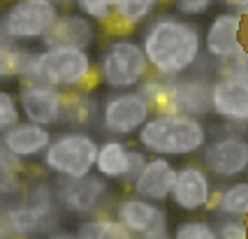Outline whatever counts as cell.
Here are the masks:
<instances>
[{"label": "cell", "instance_id": "obj_19", "mask_svg": "<svg viewBox=\"0 0 248 239\" xmlns=\"http://www.w3.org/2000/svg\"><path fill=\"white\" fill-rule=\"evenodd\" d=\"M95 170L109 181H125L130 172V149L125 146V142H121L119 137L100 142Z\"/></svg>", "mask_w": 248, "mask_h": 239}, {"label": "cell", "instance_id": "obj_20", "mask_svg": "<svg viewBox=\"0 0 248 239\" xmlns=\"http://www.w3.org/2000/svg\"><path fill=\"white\" fill-rule=\"evenodd\" d=\"M37 61L40 51H28V49H10L2 44V56H0V70L2 79L5 77H23V81H35L37 79Z\"/></svg>", "mask_w": 248, "mask_h": 239}, {"label": "cell", "instance_id": "obj_34", "mask_svg": "<svg viewBox=\"0 0 248 239\" xmlns=\"http://www.w3.org/2000/svg\"><path fill=\"white\" fill-rule=\"evenodd\" d=\"M49 239H81L79 235H54V237H49Z\"/></svg>", "mask_w": 248, "mask_h": 239}, {"label": "cell", "instance_id": "obj_8", "mask_svg": "<svg viewBox=\"0 0 248 239\" xmlns=\"http://www.w3.org/2000/svg\"><path fill=\"white\" fill-rule=\"evenodd\" d=\"M153 105L141 91H121L105 100L100 121L109 135L128 137L140 132L153 119Z\"/></svg>", "mask_w": 248, "mask_h": 239}, {"label": "cell", "instance_id": "obj_10", "mask_svg": "<svg viewBox=\"0 0 248 239\" xmlns=\"http://www.w3.org/2000/svg\"><path fill=\"white\" fill-rule=\"evenodd\" d=\"M19 107L23 119L35 126H58L65 116V93L42 81H23L19 88Z\"/></svg>", "mask_w": 248, "mask_h": 239}, {"label": "cell", "instance_id": "obj_1", "mask_svg": "<svg viewBox=\"0 0 248 239\" xmlns=\"http://www.w3.org/2000/svg\"><path fill=\"white\" fill-rule=\"evenodd\" d=\"M200 26L190 19L162 14L144 31L141 47L146 61L160 79H179L190 72L202 54Z\"/></svg>", "mask_w": 248, "mask_h": 239}, {"label": "cell", "instance_id": "obj_5", "mask_svg": "<svg viewBox=\"0 0 248 239\" xmlns=\"http://www.w3.org/2000/svg\"><path fill=\"white\" fill-rule=\"evenodd\" d=\"M149 61L144 54V47L130 37H121L109 42L97 61V77L100 81L116 91L137 88L149 75Z\"/></svg>", "mask_w": 248, "mask_h": 239}, {"label": "cell", "instance_id": "obj_16", "mask_svg": "<svg viewBox=\"0 0 248 239\" xmlns=\"http://www.w3.org/2000/svg\"><path fill=\"white\" fill-rule=\"evenodd\" d=\"M176 176H179V170L172 165V158L153 156L149 165L144 167V172L140 174V179L132 184V193L155 205L167 202L176 186Z\"/></svg>", "mask_w": 248, "mask_h": 239}, {"label": "cell", "instance_id": "obj_27", "mask_svg": "<svg viewBox=\"0 0 248 239\" xmlns=\"http://www.w3.org/2000/svg\"><path fill=\"white\" fill-rule=\"evenodd\" d=\"M23 123L21 121V107H19V98H14L10 91L0 93V128L2 132Z\"/></svg>", "mask_w": 248, "mask_h": 239}, {"label": "cell", "instance_id": "obj_6", "mask_svg": "<svg viewBox=\"0 0 248 239\" xmlns=\"http://www.w3.org/2000/svg\"><path fill=\"white\" fill-rule=\"evenodd\" d=\"M93 79V61L88 51L77 49H42L37 61V79L46 86L75 93Z\"/></svg>", "mask_w": 248, "mask_h": 239}, {"label": "cell", "instance_id": "obj_24", "mask_svg": "<svg viewBox=\"0 0 248 239\" xmlns=\"http://www.w3.org/2000/svg\"><path fill=\"white\" fill-rule=\"evenodd\" d=\"M216 211L227 216H248V181L227 186L218 197Z\"/></svg>", "mask_w": 248, "mask_h": 239}, {"label": "cell", "instance_id": "obj_2", "mask_svg": "<svg viewBox=\"0 0 248 239\" xmlns=\"http://www.w3.org/2000/svg\"><path fill=\"white\" fill-rule=\"evenodd\" d=\"M137 142L144 151L162 158L195 156L209 146L204 123L181 114H155L140 132Z\"/></svg>", "mask_w": 248, "mask_h": 239}, {"label": "cell", "instance_id": "obj_12", "mask_svg": "<svg viewBox=\"0 0 248 239\" xmlns=\"http://www.w3.org/2000/svg\"><path fill=\"white\" fill-rule=\"evenodd\" d=\"M241 26H244V14L239 12H220L216 14L204 35V54L216 61H234L248 49L241 42Z\"/></svg>", "mask_w": 248, "mask_h": 239}, {"label": "cell", "instance_id": "obj_15", "mask_svg": "<svg viewBox=\"0 0 248 239\" xmlns=\"http://www.w3.org/2000/svg\"><path fill=\"white\" fill-rule=\"evenodd\" d=\"M211 109L218 119L248 123V79L220 77L211 84Z\"/></svg>", "mask_w": 248, "mask_h": 239}, {"label": "cell", "instance_id": "obj_9", "mask_svg": "<svg viewBox=\"0 0 248 239\" xmlns=\"http://www.w3.org/2000/svg\"><path fill=\"white\" fill-rule=\"evenodd\" d=\"M114 218L125 225L130 235L144 239H165L167 237V214L155 202L141 200L137 195L121 197L114 205Z\"/></svg>", "mask_w": 248, "mask_h": 239}, {"label": "cell", "instance_id": "obj_26", "mask_svg": "<svg viewBox=\"0 0 248 239\" xmlns=\"http://www.w3.org/2000/svg\"><path fill=\"white\" fill-rule=\"evenodd\" d=\"M114 2L116 0H77V7L91 21L109 23L114 21Z\"/></svg>", "mask_w": 248, "mask_h": 239}, {"label": "cell", "instance_id": "obj_33", "mask_svg": "<svg viewBox=\"0 0 248 239\" xmlns=\"http://www.w3.org/2000/svg\"><path fill=\"white\" fill-rule=\"evenodd\" d=\"M227 2L234 5L239 14H248V0H227Z\"/></svg>", "mask_w": 248, "mask_h": 239}, {"label": "cell", "instance_id": "obj_32", "mask_svg": "<svg viewBox=\"0 0 248 239\" xmlns=\"http://www.w3.org/2000/svg\"><path fill=\"white\" fill-rule=\"evenodd\" d=\"M230 77L248 79V51L241 54L239 58H234V61H230Z\"/></svg>", "mask_w": 248, "mask_h": 239}, {"label": "cell", "instance_id": "obj_30", "mask_svg": "<svg viewBox=\"0 0 248 239\" xmlns=\"http://www.w3.org/2000/svg\"><path fill=\"white\" fill-rule=\"evenodd\" d=\"M214 0H174V10L181 16H200L206 14Z\"/></svg>", "mask_w": 248, "mask_h": 239}, {"label": "cell", "instance_id": "obj_29", "mask_svg": "<svg viewBox=\"0 0 248 239\" xmlns=\"http://www.w3.org/2000/svg\"><path fill=\"white\" fill-rule=\"evenodd\" d=\"M220 239H248V225L239 218H223L216 225Z\"/></svg>", "mask_w": 248, "mask_h": 239}, {"label": "cell", "instance_id": "obj_25", "mask_svg": "<svg viewBox=\"0 0 248 239\" xmlns=\"http://www.w3.org/2000/svg\"><path fill=\"white\" fill-rule=\"evenodd\" d=\"M2 218L7 221V225H10L16 235H28V232H40L44 228V221L46 218L40 216V214H35L28 205H19V207H7L5 211H2Z\"/></svg>", "mask_w": 248, "mask_h": 239}, {"label": "cell", "instance_id": "obj_11", "mask_svg": "<svg viewBox=\"0 0 248 239\" xmlns=\"http://www.w3.org/2000/svg\"><path fill=\"white\" fill-rule=\"evenodd\" d=\"M202 163L218 179H234L248 172V140L244 135H220L209 142Z\"/></svg>", "mask_w": 248, "mask_h": 239}, {"label": "cell", "instance_id": "obj_18", "mask_svg": "<svg viewBox=\"0 0 248 239\" xmlns=\"http://www.w3.org/2000/svg\"><path fill=\"white\" fill-rule=\"evenodd\" d=\"M51 142H54V135L49 128L35 126L28 121H23V123L2 132V149L12 153L16 160L44 156L46 149L51 146Z\"/></svg>", "mask_w": 248, "mask_h": 239}, {"label": "cell", "instance_id": "obj_4", "mask_svg": "<svg viewBox=\"0 0 248 239\" xmlns=\"http://www.w3.org/2000/svg\"><path fill=\"white\" fill-rule=\"evenodd\" d=\"M100 144L86 130H65L56 135L42 156V163L58 179H86L97 165Z\"/></svg>", "mask_w": 248, "mask_h": 239}, {"label": "cell", "instance_id": "obj_13", "mask_svg": "<svg viewBox=\"0 0 248 239\" xmlns=\"http://www.w3.org/2000/svg\"><path fill=\"white\" fill-rule=\"evenodd\" d=\"M109 193L105 176L91 174L86 179H58L56 200L72 214H91Z\"/></svg>", "mask_w": 248, "mask_h": 239}, {"label": "cell", "instance_id": "obj_7", "mask_svg": "<svg viewBox=\"0 0 248 239\" xmlns=\"http://www.w3.org/2000/svg\"><path fill=\"white\" fill-rule=\"evenodd\" d=\"M61 16L56 0H14L2 14V37L44 40Z\"/></svg>", "mask_w": 248, "mask_h": 239}, {"label": "cell", "instance_id": "obj_3", "mask_svg": "<svg viewBox=\"0 0 248 239\" xmlns=\"http://www.w3.org/2000/svg\"><path fill=\"white\" fill-rule=\"evenodd\" d=\"M149 98L155 114H181L200 119L211 109V84L204 79L190 81H162V79H146L140 88Z\"/></svg>", "mask_w": 248, "mask_h": 239}, {"label": "cell", "instance_id": "obj_21", "mask_svg": "<svg viewBox=\"0 0 248 239\" xmlns=\"http://www.w3.org/2000/svg\"><path fill=\"white\" fill-rule=\"evenodd\" d=\"M158 0H116L114 2V23L121 31H132L153 14Z\"/></svg>", "mask_w": 248, "mask_h": 239}, {"label": "cell", "instance_id": "obj_28", "mask_svg": "<svg viewBox=\"0 0 248 239\" xmlns=\"http://www.w3.org/2000/svg\"><path fill=\"white\" fill-rule=\"evenodd\" d=\"M174 239H220L218 237L216 228L206 221H186L181 223L176 232H174Z\"/></svg>", "mask_w": 248, "mask_h": 239}, {"label": "cell", "instance_id": "obj_35", "mask_svg": "<svg viewBox=\"0 0 248 239\" xmlns=\"http://www.w3.org/2000/svg\"><path fill=\"white\" fill-rule=\"evenodd\" d=\"M165 239H167V237H165Z\"/></svg>", "mask_w": 248, "mask_h": 239}, {"label": "cell", "instance_id": "obj_31", "mask_svg": "<svg viewBox=\"0 0 248 239\" xmlns=\"http://www.w3.org/2000/svg\"><path fill=\"white\" fill-rule=\"evenodd\" d=\"M149 160H151V158H146V153L144 151L130 149V172H128V176H125L123 184H128V186L135 184V181L140 179V174L144 172V167L149 165Z\"/></svg>", "mask_w": 248, "mask_h": 239}, {"label": "cell", "instance_id": "obj_14", "mask_svg": "<svg viewBox=\"0 0 248 239\" xmlns=\"http://www.w3.org/2000/svg\"><path fill=\"white\" fill-rule=\"evenodd\" d=\"M214 195V184L211 174L206 167H200L195 163H188L179 167L176 186L172 191V202L181 211H200L211 202Z\"/></svg>", "mask_w": 248, "mask_h": 239}, {"label": "cell", "instance_id": "obj_17", "mask_svg": "<svg viewBox=\"0 0 248 239\" xmlns=\"http://www.w3.org/2000/svg\"><path fill=\"white\" fill-rule=\"evenodd\" d=\"M95 42V26L84 14H63L51 33L42 40L44 49H77L88 51Z\"/></svg>", "mask_w": 248, "mask_h": 239}, {"label": "cell", "instance_id": "obj_22", "mask_svg": "<svg viewBox=\"0 0 248 239\" xmlns=\"http://www.w3.org/2000/svg\"><path fill=\"white\" fill-rule=\"evenodd\" d=\"M97 119V105L88 98L86 93L75 91V93H67L65 96V116L63 123L67 126H79V128H86L93 121Z\"/></svg>", "mask_w": 248, "mask_h": 239}, {"label": "cell", "instance_id": "obj_23", "mask_svg": "<svg viewBox=\"0 0 248 239\" xmlns=\"http://www.w3.org/2000/svg\"><path fill=\"white\" fill-rule=\"evenodd\" d=\"M77 235L81 239H132L125 225H121L116 218H91L84 221Z\"/></svg>", "mask_w": 248, "mask_h": 239}]
</instances>
